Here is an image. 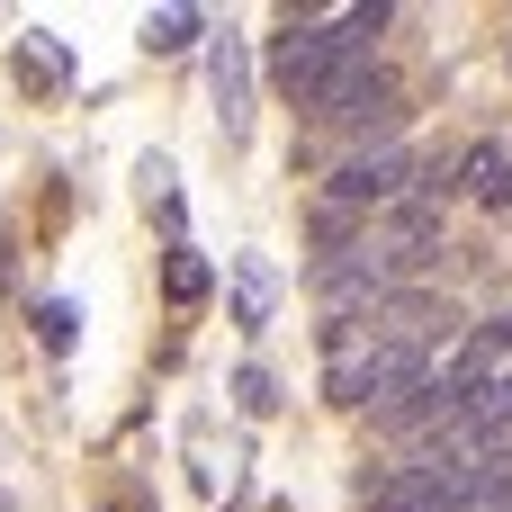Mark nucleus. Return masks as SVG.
<instances>
[{
    "label": "nucleus",
    "mask_w": 512,
    "mask_h": 512,
    "mask_svg": "<svg viewBox=\"0 0 512 512\" xmlns=\"http://www.w3.org/2000/svg\"><path fill=\"white\" fill-rule=\"evenodd\" d=\"M306 117L333 126V135H387V126L405 117V99H396V81H387L378 63H342V72L306 99Z\"/></svg>",
    "instance_id": "nucleus-1"
},
{
    "label": "nucleus",
    "mask_w": 512,
    "mask_h": 512,
    "mask_svg": "<svg viewBox=\"0 0 512 512\" xmlns=\"http://www.w3.org/2000/svg\"><path fill=\"white\" fill-rule=\"evenodd\" d=\"M423 378H432V351L369 342L360 360H333V405H369V414H387V405H405Z\"/></svg>",
    "instance_id": "nucleus-2"
},
{
    "label": "nucleus",
    "mask_w": 512,
    "mask_h": 512,
    "mask_svg": "<svg viewBox=\"0 0 512 512\" xmlns=\"http://www.w3.org/2000/svg\"><path fill=\"white\" fill-rule=\"evenodd\" d=\"M342 63H351V54H342V45H333V27H315V18H288V27L270 36V81H279L297 108H306Z\"/></svg>",
    "instance_id": "nucleus-3"
},
{
    "label": "nucleus",
    "mask_w": 512,
    "mask_h": 512,
    "mask_svg": "<svg viewBox=\"0 0 512 512\" xmlns=\"http://www.w3.org/2000/svg\"><path fill=\"white\" fill-rule=\"evenodd\" d=\"M369 261L387 270V288H396V279H423V270L441 261V207H432V198H396L387 225H378V243H369Z\"/></svg>",
    "instance_id": "nucleus-4"
},
{
    "label": "nucleus",
    "mask_w": 512,
    "mask_h": 512,
    "mask_svg": "<svg viewBox=\"0 0 512 512\" xmlns=\"http://www.w3.org/2000/svg\"><path fill=\"white\" fill-rule=\"evenodd\" d=\"M450 333H459V306L432 288H387V306L369 315V342H405V351H432Z\"/></svg>",
    "instance_id": "nucleus-5"
},
{
    "label": "nucleus",
    "mask_w": 512,
    "mask_h": 512,
    "mask_svg": "<svg viewBox=\"0 0 512 512\" xmlns=\"http://www.w3.org/2000/svg\"><path fill=\"white\" fill-rule=\"evenodd\" d=\"M414 171H423V162H414V153H405V144H369V153H351V162H342V171H333V198H342V207H360V216H369V207H396V198H405V180H414Z\"/></svg>",
    "instance_id": "nucleus-6"
},
{
    "label": "nucleus",
    "mask_w": 512,
    "mask_h": 512,
    "mask_svg": "<svg viewBox=\"0 0 512 512\" xmlns=\"http://www.w3.org/2000/svg\"><path fill=\"white\" fill-rule=\"evenodd\" d=\"M207 81H216V126H225V144H234V135L252 126V63H243V45H234V36H216Z\"/></svg>",
    "instance_id": "nucleus-7"
},
{
    "label": "nucleus",
    "mask_w": 512,
    "mask_h": 512,
    "mask_svg": "<svg viewBox=\"0 0 512 512\" xmlns=\"http://www.w3.org/2000/svg\"><path fill=\"white\" fill-rule=\"evenodd\" d=\"M270 306H279L270 261H243V270H234V315H243V324H270Z\"/></svg>",
    "instance_id": "nucleus-8"
},
{
    "label": "nucleus",
    "mask_w": 512,
    "mask_h": 512,
    "mask_svg": "<svg viewBox=\"0 0 512 512\" xmlns=\"http://www.w3.org/2000/svg\"><path fill=\"white\" fill-rule=\"evenodd\" d=\"M18 63H27V81H36V90H63V72H72L54 36H18Z\"/></svg>",
    "instance_id": "nucleus-9"
},
{
    "label": "nucleus",
    "mask_w": 512,
    "mask_h": 512,
    "mask_svg": "<svg viewBox=\"0 0 512 512\" xmlns=\"http://www.w3.org/2000/svg\"><path fill=\"white\" fill-rule=\"evenodd\" d=\"M189 36H198V9H153V18H144V45H153V54H180Z\"/></svg>",
    "instance_id": "nucleus-10"
},
{
    "label": "nucleus",
    "mask_w": 512,
    "mask_h": 512,
    "mask_svg": "<svg viewBox=\"0 0 512 512\" xmlns=\"http://www.w3.org/2000/svg\"><path fill=\"white\" fill-rule=\"evenodd\" d=\"M162 288H171V306H198V297H207V261H198V252H171V261H162Z\"/></svg>",
    "instance_id": "nucleus-11"
},
{
    "label": "nucleus",
    "mask_w": 512,
    "mask_h": 512,
    "mask_svg": "<svg viewBox=\"0 0 512 512\" xmlns=\"http://www.w3.org/2000/svg\"><path fill=\"white\" fill-rule=\"evenodd\" d=\"M36 333H45V351H63V342H72V306L45 297V306H36Z\"/></svg>",
    "instance_id": "nucleus-12"
},
{
    "label": "nucleus",
    "mask_w": 512,
    "mask_h": 512,
    "mask_svg": "<svg viewBox=\"0 0 512 512\" xmlns=\"http://www.w3.org/2000/svg\"><path fill=\"white\" fill-rule=\"evenodd\" d=\"M234 396H243V414H270V405H279V396H270V369H243Z\"/></svg>",
    "instance_id": "nucleus-13"
},
{
    "label": "nucleus",
    "mask_w": 512,
    "mask_h": 512,
    "mask_svg": "<svg viewBox=\"0 0 512 512\" xmlns=\"http://www.w3.org/2000/svg\"><path fill=\"white\" fill-rule=\"evenodd\" d=\"M108 512H153V504H108Z\"/></svg>",
    "instance_id": "nucleus-14"
},
{
    "label": "nucleus",
    "mask_w": 512,
    "mask_h": 512,
    "mask_svg": "<svg viewBox=\"0 0 512 512\" xmlns=\"http://www.w3.org/2000/svg\"><path fill=\"white\" fill-rule=\"evenodd\" d=\"M0 512H18V504H9V495H0Z\"/></svg>",
    "instance_id": "nucleus-15"
}]
</instances>
